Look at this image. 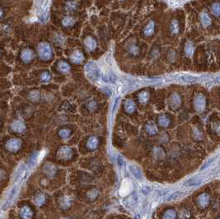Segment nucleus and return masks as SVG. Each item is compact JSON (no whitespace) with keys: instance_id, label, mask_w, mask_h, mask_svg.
<instances>
[{"instance_id":"f257e3e1","label":"nucleus","mask_w":220,"mask_h":219,"mask_svg":"<svg viewBox=\"0 0 220 219\" xmlns=\"http://www.w3.org/2000/svg\"><path fill=\"white\" fill-rule=\"evenodd\" d=\"M37 51H38L39 57L43 60H50L53 56L51 48L49 46V44H47L46 42L40 43L39 46H38Z\"/></svg>"},{"instance_id":"f03ea898","label":"nucleus","mask_w":220,"mask_h":219,"mask_svg":"<svg viewBox=\"0 0 220 219\" xmlns=\"http://www.w3.org/2000/svg\"><path fill=\"white\" fill-rule=\"evenodd\" d=\"M85 71L87 73V76L91 80L97 81L99 79V78H100L99 69L97 66V64H95L93 62H90L87 64V65L85 68Z\"/></svg>"},{"instance_id":"7ed1b4c3","label":"nucleus","mask_w":220,"mask_h":219,"mask_svg":"<svg viewBox=\"0 0 220 219\" xmlns=\"http://www.w3.org/2000/svg\"><path fill=\"white\" fill-rule=\"evenodd\" d=\"M205 104H206V100H205V97L201 95V94H199L198 96H195V98L194 100V106H195V109L199 111V112H201L205 110Z\"/></svg>"},{"instance_id":"20e7f679","label":"nucleus","mask_w":220,"mask_h":219,"mask_svg":"<svg viewBox=\"0 0 220 219\" xmlns=\"http://www.w3.org/2000/svg\"><path fill=\"white\" fill-rule=\"evenodd\" d=\"M21 146V142L17 139H9L6 143V147L7 150L11 152H15L17 151Z\"/></svg>"},{"instance_id":"39448f33","label":"nucleus","mask_w":220,"mask_h":219,"mask_svg":"<svg viewBox=\"0 0 220 219\" xmlns=\"http://www.w3.org/2000/svg\"><path fill=\"white\" fill-rule=\"evenodd\" d=\"M12 130L16 133H21L25 130V125L20 120H14L11 125Z\"/></svg>"},{"instance_id":"423d86ee","label":"nucleus","mask_w":220,"mask_h":219,"mask_svg":"<svg viewBox=\"0 0 220 219\" xmlns=\"http://www.w3.org/2000/svg\"><path fill=\"white\" fill-rule=\"evenodd\" d=\"M34 54L33 52L29 50V49H25L22 52H21V60H23L25 63H29L31 62L32 59H33Z\"/></svg>"},{"instance_id":"0eeeda50","label":"nucleus","mask_w":220,"mask_h":219,"mask_svg":"<svg viewBox=\"0 0 220 219\" xmlns=\"http://www.w3.org/2000/svg\"><path fill=\"white\" fill-rule=\"evenodd\" d=\"M70 59L75 64H81L84 60V56H83V54L82 53L81 51L76 50L71 54Z\"/></svg>"},{"instance_id":"6e6552de","label":"nucleus","mask_w":220,"mask_h":219,"mask_svg":"<svg viewBox=\"0 0 220 219\" xmlns=\"http://www.w3.org/2000/svg\"><path fill=\"white\" fill-rule=\"evenodd\" d=\"M129 171L132 173V175L136 179L139 180H141L143 179V174H142V171L140 169V167L134 166V165H130L129 166Z\"/></svg>"},{"instance_id":"1a4fd4ad","label":"nucleus","mask_w":220,"mask_h":219,"mask_svg":"<svg viewBox=\"0 0 220 219\" xmlns=\"http://www.w3.org/2000/svg\"><path fill=\"white\" fill-rule=\"evenodd\" d=\"M203 179L201 178H198V177H194V178H190V179H187L186 181L184 183V186H187V187H192V186H198L202 184Z\"/></svg>"},{"instance_id":"9d476101","label":"nucleus","mask_w":220,"mask_h":219,"mask_svg":"<svg viewBox=\"0 0 220 219\" xmlns=\"http://www.w3.org/2000/svg\"><path fill=\"white\" fill-rule=\"evenodd\" d=\"M180 81L184 82H187V83H193V82H196L198 81V78L195 76H192V75H180L179 77Z\"/></svg>"},{"instance_id":"9b49d317","label":"nucleus","mask_w":220,"mask_h":219,"mask_svg":"<svg viewBox=\"0 0 220 219\" xmlns=\"http://www.w3.org/2000/svg\"><path fill=\"white\" fill-rule=\"evenodd\" d=\"M170 106H172V107H178L180 106V104L181 103V100H180V97L177 95V94H172V96L170 97Z\"/></svg>"},{"instance_id":"f8f14e48","label":"nucleus","mask_w":220,"mask_h":219,"mask_svg":"<svg viewBox=\"0 0 220 219\" xmlns=\"http://www.w3.org/2000/svg\"><path fill=\"white\" fill-rule=\"evenodd\" d=\"M129 191H130V186H129V181H127V180L123 181L121 188H120V194L122 196H125V195L128 194Z\"/></svg>"},{"instance_id":"ddd939ff","label":"nucleus","mask_w":220,"mask_h":219,"mask_svg":"<svg viewBox=\"0 0 220 219\" xmlns=\"http://www.w3.org/2000/svg\"><path fill=\"white\" fill-rule=\"evenodd\" d=\"M209 197L207 194H202L199 197V204L200 207L205 208L209 204Z\"/></svg>"},{"instance_id":"4468645a","label":"nucleus","mask_w":220,"mask_h":219,"mask_svg":"<svg viewBox=\"0 0 220 219\" xmlns=\"http://www.w3.org/2000/svg\"><path fill=\"white\" fill-rule=\"evenodd\" d=\"M85 46H87V48L89 50H94L97 47V43L94 40L93 38L92 37H87L85 40Z\"/></svg>"},{"instance_id":"2eb2a0df","label":"nucleus","mask_w":220,"mask_h":219,"mask_svg":"<svg viewBox=\"0 0 220 219\" xmlns=\"http://www.w3.org/2000/svg\"><path fill=\"white\" fill-rule=\"evenodd\" d=\"M71 155H72V151L70 150V148H68L67 147H62L59 152V156H60L63 158L69 157H71Z\"/></svg>"},{"instance_id":"dca6fc26","label":"nucleus","mask_w":220,"mask_h":219,"mask_svg":"<svg viewBox=\"0 0 220 219\" xmlns=\"http://www.w3.org/2000/svg\"><path fill=\"white\" fill-rule=\"evenodd\" d=\"M154 29H155V24L153 21H150L148 25H147L144 30V35H153V33L154 32Z\"/></svg>"},{"instance_id":"f3484780","label":"nucleus","mask_w":220,"mask_h":219,"mask_svg":"<svg viewBox=\"0 0 220 219\" xmlns=\"http://www.w3.org/2000/svg\"><path fill=\"white\" fill-rule=\"evenodd\" d=\"M58 68H59V71L63 73H67L70 71V67L64 61H60L59 63Z\"/></svg>"},{"instance_id":"a211bd4d","label":"nucleus","mask_w":220,"mask_h":219,"mask_svg":"<svg viewBox=\"0 0 220 219\" xmlns=\"http://www.w3.org/2000/svg\"><path fill=\"white\" fill-rule=\"evenodd\" d=\"M200 20H201L202 24L205 27H208V26H209L211 24V19L209 17V15H207L205 13H201V15H200Z\"/></svg>"},{"instance_id":"6ab92c4d","label":"nucleus","mask_w":220,"mask_h":219,"mask_svg":"<svg viewBox=\"0 0 220 219\" xmlns=\"http://www.w3.org/2000/svg\"><path fill=\"white\" fill-rule=\"evenodd\" d=\"M125 110L128 113H132L135 110V105L132 100H126L125 104Z\"/></svg>"},{"instance_id":"aec40b11","label":"nucleus","mask_w":220,"mask_h":219,"mask_svg":"<svg viewBox=\"0 0 220 219\" xmlns=\"http://www.w3.org/2000/svg\"><path fill=\"white\" fill-rule=\"evenodd\" d=\"M98 145V139L95 137L90 138L89 140L87 141V147L90 149H95L97 148V147Z\"/></svg>"},{"instance_id":"412c9836","label":"nucleus","mask_w":220,"mask_h":219,"mask_svg":"<svg viewBox=\"0 0 220 219\" xmlns=\"http://www.w3.org/2000/svg\"><path fill=\"white\" fill-rule=\"evenodd\" d=\"M176 218V212L174 210H167V212H165L164 216H163V219H175Z\"/></svg>"},{"instance_id":"4be33fe9","label":"nucleus","mask_w":220,"mask_h":219,"mask_svg":"<svg viewBox=\"0 0 220 219\" xmlns=\"http://www.w3.org/2000/svg\"><path fill=\"white\" fill-rule=\"evenodd\" d=\"M184 195V193L180 192V191H176L174 192L173 194H172L168 198H167V201H172V200H174V199H178L180 198V196Z\"/></svg>"},{"instance_id":"5701e85b","label":"nucleus","mask_w":220,"mask_h":219,"mask_svg":"<svg viewBox=\"0 0 220 219\" xmlns=\"http://www.w3.org/2000/svg\"><path fill=\"white\" fill-rule=\"evenodd\" d=\"M74 24V20L73 18L70 17H64V20H63V25L64 27H71Z\"/></svg>"},{"instance_id":"b1692460","label":"nucleus","mask_w":220,"mask_h":219,"mask_svg":"<svg viewBox=\"0 0 220 219\" xmlns=\"http://www.w3.org/2000/svg\"><path fill=\"white\" fill-rule=\"evenodd\" d=\"M170 121H169V119L167 118L166 115H162L160 118H159V124L160 125L163 127H167L168 125H169Z\"/></svg>"},{"instance_id":"393cba45","label":"nucleus","mask_w":220,"mask_h":219,"mask_svg":"<svg viewBox=\"0 0 220 219\" xmlns=\"http://www.w3.org/2000/svg\"><path fill=\"white\" fill-rule=\"evenodd\" d=\"M60 136L61 138H63V139H67V138H68L69 136H70V134H71V131L69 130V129H61L60 131Z\"/></svg>"},{"instance_id":"a878e982","label":"nucleus","mask_w":220,"mask_h":219,"mask_svg":"<svg viewBox=\"0 0 220 219\" xmlns=\"http://www.w3.org/2000/svg\"><path fill=\"white\" fill-rule=\"evenodd\" d=\"M137 203V197L132 195L129 199H127V206L129 207H133Z\"/></svg>"},{"instance_id":"bb28decb","label":"nucleus","mask_w":220,"mask_h":219,"mask_svg":"<svg viewBox=\"0 0 220 219\" xmlns=\"http://www.w3.org/2000/svg\"><path fill=\"white\" fill-rule=\"evenodd\" d=\"M148 99V94L146 92H144L140 94V96H139V100H140V101L141 103H145V102H147Z\"/></svg>"},{"instance_id":"cd10ccee","label":"nucleus","mask_w":220,"mask_h":219,"mask_svg":"<svg viewBox=\"0 0 220 219\" xmlns=\"http://www.w3.org/2000/svg\"><path fill=\"white\" fill-rule=\"evenodd\" d=\"M28 97L32 100L36 101V100H37L39 99V97H40V94H39V92H36V91H34V92H32L29 94Z\"/></svg>"},{"instance_id":"c85d7f7f","label":"nucleus","mask_w":220,"mask_h":219,"mask_svg":"<svg viewBox=\"0 0 220 219\" xmlns=\"http://www.w3.org/2000/svg\"><path fill=\"white\" fill-rule=\"evenodd\" d=\"M212 11L214 15H220V3H214L212 6Z\"/></svg>"},{"instance_id":"c756f323","label":"nucleus","mask_w":220,"mask_h":219,"mask_svg":"<svg viewBox=\"0 0 220 219\" xmlns=\"http://www.w3.org/2000/svg\"><path fill=\"white\" fill-rule=\"evenodd\" d=\"M186 52L188 55H191L194 52V46L191 43H187L186 46Z\"/></svg>"},{"instance_id":"7c9ffc66","label":"nucleus","mask_w":220,"mask_h":219,"mask_svg":"<svg viewBox=\"0 0 220 219\" xmlns=\"http://www.w3.org/2000/svg\"><path fill=\"white\" fill-rule=\"evenodd\" d=\"M41 80H42V82H50V73H48V72H44V73L41 74Z\"/></svg>"},{"instance_id":"2f4dec72","label":"nucleus","mask_w":220,"mask_h":219,"mask_svg":"<svg viewBox=\"0 0 220 219\" xmlns=\"http://www.w3.org/2000/svg\"><path fill=\"white\" fill-rule=\"evenodd\" d=\"M213 160H214V158H213V157H212V158H210V159L208 160L206 162H205V164H204L203 166L200 167V171H204V170H205L206 168H208V167L209 166V165H210V164H211V163L213 162Z\"/></svg>"},{"instance_id":"473e14b6","label":"nucleus","mask_w":220,"mask_h":219,"mask_svg":"<svg viewBox=\"0 0 220 219\" xmlns=\"http://www.w3.org/2000/svg\"><path fill=\"white\" fill-rule=\"evenodd\" d=\"M147 131L150 134H155L157 132V129L153 125H147Z\"/></svg>"},{"instance_id":"72a5a7b5","label":"nucleus","mask_w":220,"mask_h":219,"mask_svg":"<svg viewBox=\"0 0 220 219\" xmlns=\"http://www.w3.org/2000/svg\"><path fill=\"white\" fill-rule=\"evenodd\" d=\"M141 191L144 194H148L149 193L152 191V188L148 186H144L141 189Z\"/></svg>"},{"instance_id":"f704fd0d","label":"nucleus","mask_w":220,"mask_h":219,"mask_svg":"<svg viewBox=\"0 0 220 219\" xmlns=\"http://www.w3.org/2000/svg\"><path fill=\"white\" fill-rule=\"evenodd\" d=\"M118 103H119V98H116V99H115V103H114L113 109H112V111H113V112L115 111V110L116 109V107H117Z\"/></svg>"},{"instance_id":"c9c22d12","label":"nucleus","mask_w":220,"mask_h":219,"mask_svg":"<svg viewBox=\"0 0 220 219\" xmlns=\"http://www.w3.org/2000/svg\"><path fill=\"white\" fill-rule=\"evenodd\" d=\"M119 164H120V166H124L125 165V161L124 159L121 157H119Z\"/></svg>"},{"instance_id":"e433bc0d","label":"nucleus","mask_w":220,"mask_h":219,"mask_svg":"<svg viewBox=\"0 0 220 219\" xmlns=\"http://www.w3.org/2000/svg\"><path fill=\"white\" fill-rule=\"evenodd\" d=\"M214 82H215L216 84H220V76L217 77V78L214 79Z\"/></svg>"},{"instance_id":"4c0bfd02","label":"nucleus","mask_w":220,"mask_h":219,"mask_svg":"<svg viewBox=\"0 0 220 219\" xmlns=\"http://www.w3.org/2000/svg\"><path fill=\"white\" fill-rule=\"evenodd\" d=\"M2 15H3V12H2V10L0 9V17H2Z\"/></svg>"},{"instance_id":"58836bf2","label":"nucleus","mask_w":220,"mask_h":219,"mask_svg":"<svg viewBox=\"0 0 220 219\" xmlns=\"http://www.w3.org/2000/svg\"><path fill=\"white\" fill-rule=\"evenodd\" d=\"M219 219H220V218H219Z\"/></svg>"}]
</instances>
